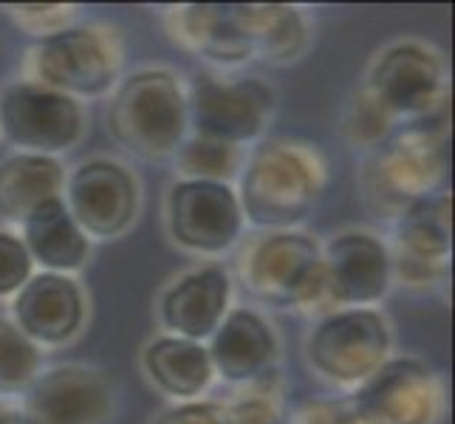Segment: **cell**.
<instances>
[{
    "instance_id": "cell-1",
    "label": "cell",
    "mask_w": 455,
    "mask_h": 424,
    "mask_svg": "<svg viewBox=\"0 0 455 424\" xmlns=\"http://www.w3.org/2000/svg\"><path fill=\"white\" fill-rule=\"evenodd\" d=\"M325 187L320 153L291 139H266L238 172V204L243 221L266 232L303 224Z\"/></svg>"
},
{
    "instance_id": "cell-2",
    "label": "cell",
    "mask_w": 455,
    "mask_h": 424,
    "mask_svg": "<svg viewBox=\"0 0 455 424\" xmlns=\"http://www.w3.org/2000/svg\"><path fill=\"white\" fill-rule=\"evenodd\" d=\"M108 131L122 150L139 159H172L190 136L179 76L167 68H142L124 76L108 105Z\"/></svg>"
},
{
    "instance_id": "cell-3",
    "label": "cell",
    "mask_w": 455,
    "mask_h": 424,
    "mask_svg": "<svg viewBox=\"0 0 455 424\" xmlns=\"http://www.w3.org/2000/svg\"><path fill=\"white\" fill-rule=\"evenodd\" d=\"M444 170L447 131L421 124L376 148L359 172V187L376 215L396 221L413 201L438 193Z\"/></svg>"
},
{
    "instance_id": "cell-4",
    "label": "cell",
    "mask_w": 455,
    "mask_h": 424,
    "mask_svg": "<svg viewBox=\"0 0 455 424\" xmlns=\"http://www.w3.org/2000/svg\"><path fill=\"white\" fill-rule=\"evenodd\" d=\"M241 275L249 294L272 308L334 311L325 294L323 246L306 232H266L243 255Z\"/></svg>"
},
{
    "instance_id": "cell-5",
    "label": "cell",
    "mask_w": 455,
    "mask_h": 424,
    "mask_svg": "<svg viewBox=\"0 0 455 424\" xmlns=\"http://www.w3.org/2000/svg\"><path fill=\"white\" fill-rule=\"evenodd\" d=\"M122 49L105 26H66L40 37L28 54L35 83L66 93L71 100L102 97L119 80Z\"/></svg>"
},
{
    "instance_id": "cell-6",
    "label": "cell",
    "mask_w": 455,
    "mask_h": 424,
    "mask_svg": "<svg viewBox=\"0 0 455 424\" xmlns=\"http://www.w3.org/2000/svg\"><path fill=\"white\" fill-rule=\"evenodd\" d=\"M390 325L376 308H334L306 337V359L323 380L356 388L390 359Z\"/></svg>"
},
{
    "instance_id": "cell-7",
    "label": "cell",
    "mask_w": 455,
    "mask_h": 424,
    "mask_svg": "<svg viewBox=\"0 0 455 424\" xmlns=\"http://www.w3.org/2000/svg\"><path fill=\"white\" fill-rule=\"evenodd\" d=\"M187 124L193 136H207L243 148L266 133L277 97L269 83L258 76H215L201 71L184 91Z\"/></svg>"
},
{
    "instance_id": "cell-8",
    "label": "cell",
    "mask_w": 455,
    "mask_h": 424,
    "mask_svg": "<svg viewBox=\"0 0 455 424\" xmlns=\"http://www.w3.org/2000/svg\"><path fill=\"white\" fill-rule=\"evenodd\" d=\"M83 131V105L66 93L35 80H14L0 91V133L20 153H66Z\"/></svg>"
},
{
    "instance_id": "cell-9",
    "label": "cell",
    "mask_w": 455,
    "mask_h": 424,
    "mask_svg": "<svg viewBox=\"0 0 455 424\" xmlns=\"http://www.w3.org/2000/svg\"><path fill=\"white\" fill-rule=\"evenodd\" d=\"M164 212L172 244L196 255L229 252L246 224L238 193L224 181L179 179L167 193Z\"/></svg>"
},
{
    "instance_id": "cell-10",
    "label": "cell",
    "mask_w": 455,
    "mask_h": 424,
    "mask_svg": "<svg viewBox=\"0 0 455 424\" xmlns=\"http://www.w3.org/2000/svg\"><path fill=\"white\" fill-rule=\"evenodd\" d=\"M365 88L394 119H427L447 100L444 62L425 43L399 40L373 60Z\"/></svg>"
},
{
    "instance_id": "cell-11",
    "label": "cell",
    "mask_w": 455,
    "mask_h": 424,
    "mask_svg": "<svg viewBox=\"0 0 455 424\" xmlns=\"http://www.w3.org/2000/svg\"><path fill=\"white\" fill-rule=\"evenodd\" d=\"M363 424H433L442 413V385L413 356H390L348 396Z\"/></svg>"
},
{
    "instance_id": "cell-12",
    "label": "cell",
    "mask_w": 455,
    "mask_h": 424,
    "mask_svg": "<svg viewBox=\"0 0 455 424\" xmlns=\"http://www.w3.org/2000/svg\"><path fill=\"white\" fill-rule=\"evenodd\" d=\"M62 190V201L88 238L114 241L139 215V181L128 167L111 159L76 164Z\"/></svg>"
},
{
    "instance_id": "cell-13",
    "label": "cell",
    "mask_w": 455,
    "mask_h": 424,
    "mask_svg": "<svg viewBox=\"0 0 455 424\" xmlns=\"http://www.w3.org/2000/svg\"><path fill=\"white\" fill-rule=\"evenodd\" d=\"M28 424H111L116 388L88 365H57L40 373L23 394Z\"/></svg>"
},
{
    "instance_id": "cell-14",
    "label": "cell",
    "mask_w": 455,
    "mask_h": 424,
    "mask_svg": "<svg viewBox=\"0 0 455 424\" xmlns=\"http://www.w3.org/2000/svg\"><path fill=\"white\" fill-rule=\"evenodd\" d=\"M323 272L331 308H371L394 286V255L376 235L348 229L323 246Z\"/></svg>"
},
{
    "instance_id": "cell-15",
    "label": "cell",
    "mask_w": 455,
    "mask_h": 424,
    "mask_svg": "<svg viewBox=\"0 0 455 424\" xmlns=\"http://www.w3.org/2000/svg\"><path fill=\"white\" fill-rule=\"evenodd\" d=\"M172 37L215 66H241L258 57V4H190L172 9Z\"/></svg>"
},
{
    "instance_id": "cell-16",
    "label": "cell",
    "mask_w": 455,
    "mask_h": 424,
    "mask_svg": "<svg viewBox=\"0 0 455 424\" xmlns=\"http://www.w3.org/2000/svg\"><path fill=\"white\" fill-rule=\"evenodd\" d=\"M88 317L85 292L71 275L35 272L12 297V323L37 345L60 348L83 332Z\"/></svg>"
},
{
    "instance_id": "cell-17",
    "label": "cell",
    "mask_w": 455,
    "mask_h": 424,
    "mask_svg": "<svg viewBox=\"0 0 455 424\" xmlns=\"http://www.w3.org/2000/svg\"><path fill=\"white\" fill-rule=\"evenodd\" d=\"M229 297L232 280L224 266H198L167 286L159 300V323L172 337L204 342L227 317Z\"/></svg>"
},
{
    "instance_id": "cell-18",
    "label": "cell",
    "mask_w": 455,
    "mask_h": 424,
    "mask_svg": "<svg viewBox=\"0 0 455 424\" xmlns=\"http://www.w3.org/2000/svg\"><path fill=\"white\" fill-rule=\"evenodd\" d=\"M212 373L229 385H249L275 371L277 334L255 308H229L207 345Z\"/></svg>"
},
{
    "instance_id": "cell-19",
    "label": "cell",
    "mask_w": 455,
    "mask_h": 424,
    "mask_svg": "<svg viewBox=\"0 0 455 424\" xmlns=\"http://www.w3.org/2000/svg\"><path fill=\"white\" fill-rule=\"evenodd\" d=\"M20 241L40 272L74 275L88 263L91 241L74 221L66 201L49 198L31 210L20 224Z\"/></svg>"
},
{
    "instance_id": "cell-20",
    "label": "cell",
    "mask_w": 455,
    "mask_h": 424,
    "mask_svg": "<svg viewBox=\"0 0 455 424\" xmlns=\"http://www.w3.org/2000/svg\"><path fill=\"white\" fill-rule=\"evenodd\" d=\"M142 368L148 380L167 396L179 402H193L215 380L207 345L181 337H156L142 351Z\"/></svg>"
},
{
    "instance_id": "cell-21",
    "label": "cell",
    "mask_w": 455,
    "mask_h": 424,
    "mask_svg": "<svg viewBox=\"0 0 455 424\" xmlns=\"http://www.w3.org/2000/svg\"><path fill=\"white\" fill-rule=\"evenodd\" d=\"M66 187V167L57 156L12 153L0 162V218L23 224V218L43 201L60 198Z\"/></svg>"
},
{
    "instance_id": "cell-22",
    "label": "cell",
    "mask_w": 455,
    "mask_h": 424,
    "mask_svg": "<svg viewBox=\"0 0 455 424\" xmlns=\"http://www.w3.org/2000/svg\"><path fill=\"white\" fill-rule=\"evenodd\" d=\"M396 255L447 266L452 249V196L438 190L413 201L396 221Z\"/></svg>"
},
{
    "instance_id": "cell-23",
    "label": "cell",
    "mask_w": 455,
    "mask_h": 424,
    "mask_svg": "<svg viewBox=\"0 0 455 424\" xmlns=\"http://www.w3.org/2000/svg\"><path fill=\"white\" fill-rule=\"evenodd\" d=\"M172 159H176L181 179H196V181L229 184L243 167L241 148L207 136H193V133L181 141V148L176 150Z\"/></svg>"
},
{
    "instance_id": "cell-24",
    "label": "cell",
    "mask_w": 455,
    "mask_h": 424,
    "mask_svg": "<svg viewBox=\"0 0 455 424\" xmlns=\"http://www.w3.org/2000/svg\"><path fill=\"white\" fill-rule=\"evenodd\" d=\"M308 45V26L300 9L283 4H260L258 57L269 62H291Z\"/></svg>"
},
{
    "instance_id": "cell-25",
    "label": "cell",
    "mask_w": 455,
    "mask_h": 424,
    "mask_svg": "<svg viewBox=\"0 0 455 424\" xmlns=\"http://www.w3.org/2000/svg\"><path fill=\"white\" fill-rule=\"evenodd\" d=\"M43 354L12 317H0V396H23L43 373Z\"/></svg>"
},
{
    "instance_id": "cell-26",
    "label": "cell",
    "mask_w": 455,
    "mask_h": 424,
    "mask_svg": "<svg viewBox=\"0 0 455 424\" xmlns=\"http://www.w3.org/2000/svg\"><path fill=\"white\" fill-rule=\"evenodd\" d=\"M394 122L396 119L390 116L379 102H376L373 93L368 88H363L351 100L348 111H345L342 131L354 141V145L376 150V148L385 145V139H387L390 128H394Z\"/></svg>"
},
{
    "instance_id": "cell-27",
    "label": "cell",
    "mask_w": 455,
    "mask_h": 424,
    "mask_svg": "<svg viewBox=\"0 0 455 424\" xmlns=\"http://www.w3.org/2000/svg\"><path fill=\"white\" fill-rule=\"evenodd\" d=\"M31 275H35V263H31L20 235L0 229V300L18 294Z\"/></svg>"
},
{
    "instance_id": "cell-28",
    "label": "cell",
    "mask_w": 455,
    "mask_h": 424,
    "mask_svg": "<svg viewBox=\"0 0 455 424\" xmlns=\"http://www.w3.org/2000/svg\"><path fill=\"white\" fill-rule=\"evenodd\" d=\"M286 424H363L345 399H303L286 413Z\"/></svg>"
},
{
    "instance_id": "cell-29",
    "label": "cell",
    "mask_w": 455,
    "mask_h": 424,
    "mask_svg": "<svg viewBox=\"0 0 455 424\" xmlns=\"http://www.w3.org/2000/svg\"><path fill=\"white\" fill-rule=\"evenodd\" d=\"M150 424H229L227 404L210 402V399H193V402H176L164 407Z\"/></svg>"
},
{
    "instance_id": "cell-30",
    "label": "cell",
    "mask_w": 455,
    "mask_h": 424,
    "mask_svg": "<svg viewBox=\"0 0 455 424\" xmlns=\"http://www.w3.org/2000/svg\"><path fill=\"white\" fill-rule=\"evenodd\" d=\"M12 14L18 18V23L31 31V35L49 37L54 31L71 26L74 20V6H12Z\"/></svg>"
},
{
    "instance_id": "cell-31",
    "label": "cell",
    "mask_w": 455,
    "mask_h": 424,
    "mask_svg": "<svg viewBox=\"0 0 455 424\" xmlns=\"http://www.w3.org/2000/svg\"><path fill=\"white\" fill-rule=\"evenodd\" d=\"M444 272H447V266H435V263H425L416 258H404V255L394 258V277H399L404 286H411V289H433L435 283H442Z\"/></svg>"
},
{
    "instance_id": "cell-32",
    "label": "cell",
    "mask_w": 455,
    "mask_h": 424,
    "mask_svg": "<svg viewBox=\"0 0 455 424\" xmlns=\"http://www.w3.org/2000/svg\"><path fill=\"white\" fill-rule=\"evenodd\" d=\"M0 424H28V419L20 407H12L6 402H0Z\"/></svg>"
}]
</instances>
